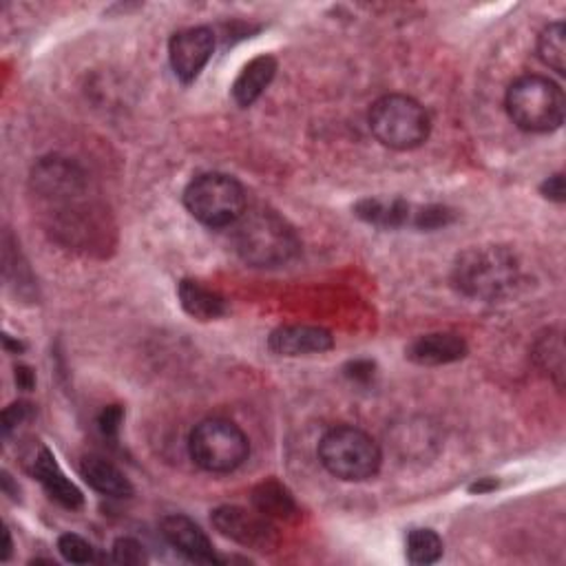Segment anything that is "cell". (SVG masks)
<instances>
[{
    "label": "cell",
    "instance_id": "obj_3",
    "mask_svg": "<svg viewBox=\"0 0 566 566\" xmlns=\"http://www.w3.org/2000/svg\"><path fill=\"white\" fill-rule=\"evenodd\" d=\"M520 281V262L505 246H478L465 251L454 266V286L471 299L496 301Z\"/></svg>",
    "mask_w": 566,
    "mask_h": 566
},
{
    "label": "cell",
    "instance_id": "obj_26",
    "mask_svg": "<svg viewBox=\"0 0 566 566\" xmlns=\"http://www.w3.org/2000/svg\"><path fill=\"white\" fill-rule=\"evenodd\" d=\"M29 419H34V406H29V402H25V400L14 402V406H10L3 412V434L10 436L19 425L27 423Z\"/></svg>",
    "mask_w": 566,
    "mask_h": 566
},
{
    "label": "cell",
    "instance_id": "obj_9",
    "mask_svg": "<svg viewBox=\"0 0 566 566\" xmlns=\"http://www.w3.org/2000/svg\"><path fill=\"white\" fill-rule=\"evenodd\" d=\"M213 527L228 540L262 553H270L279 544V533L273 520L262 516L257 509L249 511L244 507H217L210 516Z\"/></svg>",
    "mask_w": 566,
    "mask_h": 566
},
{
    "label": "cell",
    "instance_id": "obj_5",
    "mask_svg": "<svg viewBox=\"0 0 566 566\" xmlns=\"http://www.w3.org/2000/svg\"><path fill=\"white\" fill-rule=\"evenodd\" d=\"M374 137L394 150H412L427 142L432 120L427 109L410 96H383L378 98L368 116Z\"/></svg>",
    "mask_w": 566,
    "mask_h": 566
},
{
    "label": "cell",
    "instance_id": "obj_17",
    "mask_svg": "<svg viewBox=\"0 0 566 566\" xmlns=\"http://www.w3.org/2000/svg\"><path fill=\"white\" fill-rule=\"evenodd\" d=\"M354 215L376 228H400L412 224L414 208L406 200L368 197L354 206Z\"/></svg>",
    "mask_w": 566,
    "mask_h": 566
},
{
    "label": "cell",
    "instance_id": "obj_11",
    "mask_svg": "<svg viewBox=\"0 0 566 566\" xmlns=\"http://www.w3.org/2000/svg\"><path fill=\"white\" fill-rule=\"evenodd\" d=\"M159 529H161V535H165V540L178 553H182L186 559L200 562V564H217V562H221L217 557L208 535L189 516H182V514L167 516L165 520H161Z\"/></svg>",
    "mask_w": 566,
    "mask_h": 566
},
{
    "label": "cell",
    "instance_id": "obj_20",
    "mask_svg": "<svg viewBox=\"0 0 566 566\" xmlns=\"http://www.w3.org/2000/svg\"><path fill=\"white\" fill-rule=\"evenodd\" d=\"M533 361L542 372H546L562 387V383H564V344H562L559 333L549 330L544 337H540L535 341Z\"/></svg>",
    "mask_w": 566,
    "mask_h": 566
},
{
    "label": "cell",
    "instance_id": "obj_7",
    "mask_svg": "<svg viewBox=\"0 0 566 566\" xmlns=\"http://www.w3.org/2000/svg\"><path fill=\"white\" fill-rule=\"evenodd\" d=\"M186 210L208 228L232 226L246 210V191L224 173L197 176L184 191Z\"/></svg>",
    "mask_w": 566,
    "mask_h": 566
},
{
    "label": "cell",
    "instance_id": "obj_19",
    "mask_svg": "<svg viewBox=\"0 0 566 566\" xmlns=\"http://www.w3.org/2000/svg\"><path fill=\"white\" fill-rule=\"evenodd\" d=\"M253 507L268 520H290L297 514L292 494L279 480H264L253 492Z\"/></svg>",
    "mask_w": 566,
    "mask_h": 566
},
{
    "label": "cell",
    "instance_id": "obj_29",
    "mask_svg": "<svg viewBox=\"0 0 566 566\" xmlns=\"http://www.w3.org/2000/svg\"><path fill=\"white\" fill-rule=\"evenodd\" d=\"M540 193L551 200V202H557L562 204L564 202V176L562 173H555L551 178H546L540 186Z\"/></svg>",
    "mask_w": 566,
    "mask_h": 566
},
{
    "label": "cell",
    "instance_id": "obj_32",
    "mask_svg": "<svg viewBox=\"0 0 566 566\" xmlns=\"http://www.w3.org/2000/svg\"><path fill=\"white\" fill-rule=\"evenodd\" d=\"M12 555V538H10V531H5V549H3V559L8 562Z\"/></svg>",
    "mask_w": 566,
    "mask_h": 566
},
{
    "label": "cell",
    "instance_id": "obj_12",
    "mask_svg": "<svg viewBox=\"0 0 566 566\" xmlns=\"http://www.w3.org/2000/svg\"><path fill=\"white\" fill-rule=\"evenodd\" d=\"M333 335L316 326H281L268 339V348L279 357L323 354L333 350Z\"/></svg>",
    "mask_w": 566,
    "mask_h": 566
},
{
    "label": "cell",
    "instance_id": "obj_10",
    "mask_svg": "<svg viewBox=\"0 0 566 566\" xmlns=\"http://www.w3.org/2000/svg\"><path fill=\"white\" fill-rule=\"evenodd\" d=\"M215 51V32L210 27H189L169 43V60L184 85L197 80Z\"/></svg>",
    "mask_w": 566,
    "mask_h": 566
},
{
    "label": "cell",
    "instance_id": "obj_23",
    "mask_svg": "<svg viewBox=\"0 0 566 566\" xmlns=\"http://www.w3.org/2000/svg\"><path fill=\"white\" fill-rule=\"evenodd\" d=\"M58 551L71 564H89L96 559V549L85 538H80L75 533L60 535Z\"/></svg>",
    "mask_w": 566,
    "mask_h": 566
},
{
    "label": "cell",
    "instance_id": "obj_2",
    "mask_svg": "<svg viewBox=\"0 0 566 566\" xmlns=\"http://www.w3.org/2000/svg\"><path fill=\"white\" fill-rule=\"evenodd\" d=\"M234 251L255 268H279L292 262L301 249L294 228L266 206L246 208L232 224Z\"/></svg>",
    "mask_w": 566,
    "mask_h": 566
},
{
    "label": "cell",
    "instance_id": "obj_22",
    "mask_svg": "<svg viewBox=\"0 0 566 566\" xmlns=\"http://www.w3.org/2000/svg\"><path fill=\"white\" fill-rule=\"evenodd\" d=\"M408 559L417 566L436 564L443 557V540L432 529H412L406 544Z\"/></svg>",
    "mask_w": 566,
    "mask_h": 566
},
{
    "label": "cell",
    "instance_id": "obj_14",
    "mask_svg": "<svg viewBox=\"0 0 566 566\" xmlns=\"http://www.w3.org/2000/svg\"><path fill=\"white\" fill-rule=\"evenodd\" d=\"M406 357L412 363L425 365V368L447 365V363H456L467 357V344L460 335H454V333H432V335H423V337L414 339L408 346Z\"/></svg>",
    "mask_w": 566,
    "mask_h": 566
},
{
    "label": "cell",
    "instance_id": "obj_1",
    "mask_svg": "<svg viewBox=\"0 0 566 566\" xmlns=\"http://www.w3.org/2000/svg\"><path fill=\"white\" fill-rule=\"evenodd\" d=\"M29 182L58 239L83 249L98 244L100 232L107 228L89 200V182L83 169L64 157H45L34 167Z\"/></svg>",
    "mask_w": 566,
    "mask_h": 566
},
{
    "label": "cell",
    "instance_id": "obj_16",
    "mask_svg": "<svg viewBox=\"0 0 566 566\" xmlns=\"http://www.w3.org/2000/svg\"><path fill=\"white\" fill-rule=\"evenodd\" d=\"M80 473L87 480L89 487L109 498H131L133 484L129 478L109 460L100 456H87L80 465Z\"/></svg>",
    "mask_w": 566,
    "mask_h": 566
},
{
    "label": "cell",
    "instance_id": "obj_21",
    "mask_svg": "<svg viewBox=\"0 0 566 566\" xmlns=\"http://www.w3.org/2000/svg\"><path fill=\"white\" fill-rule=\"evenodd\" d=\"M538 53L546 67L555 73H566V27L562 21L551 23L538 38Z\"/></svg>",
    "mask_w": 566,
    "mask_h": 566
},
{
    "label": "cell",
    "instance_id": "obj_8",
    "mask_svg": "<svg viewBox=\"0 0 566 566\" xmlns=\"http://www.w3.org/2000/svg\"><path fill=\"white\" fill-rule=\"evenodd\" d=\"M193 462L210 473H230L246 462L251 443L246 434L226 419H206L189 436Z\"/></svg>",
    "mask_w": 566,
    "mask_h": 566
},
{
    "label": "cell",
    "instance_id": "obj_6",
    "mask_svg": "<svg viewBox=\"0 0 566 566\" xmlns=\"http://www.w3.org/2000/svg\"><path fill=\"white\" fill-rule=\"evenodd\" d=\"M318 460L339 480L363 482L378 473L383 456L370 434L344 425L323 434L318 441Z\"/></svg>",
    "mask_w": 566,
    "mask_h": 566
},
{
    "label": "cell",
    "instance_id": "obj_15",
    "mask_svg": "<svg viewBox=\"0 0 566 566\" xmlns=\"http://www.w3.org/2000/svg\"><path fill=\"white\" fill-rule=\"evenodd\" d=\"M275 73H277V60L273 56H257L255 60H251L244 69H241L232 85L234 103L239 107L255 105L273 83Z\"/></svg>",
    "mask_w": 566,
    "mask_h": 566
},
{
    "label": "cell",
    "instance_id": "obj_4",
    "mask_svg": "<svg viewBox=\"0 0 566 566\" xmlns=\"http://www.w3.org/2000/svg\"><path fill=\"white\" fill-rule=\"evenodd\" d=\"M507 113L527 133H551L566 113L564 92L544 75H522L507 89Z\"/></svg>",
    "mask_w": 566,
    "mask_h": 566
},
{
    "label": "cell",
    "instance_id": "obj_25",
    "mask_svg": "<svg viewBox=\"0 0 566 566\" xmlns=\"http://www.w3.org/2000/svg\"><path fill=\"white\" fill-rule=\"evenodd\" d=\"M113 562L118 564H146V551L135 538H118L113 544Z\"/></svg>",
    "mask_w": 566,
    "mask_h": 566
},
{
    "label": "cell",
    "instance_id": "obj_31",
    "mask_svg": "<svg viewBox=\"0 0 566 566\" xmlns=\"http://www.w3.org/2000/svg\"><path fill=\"white\" fill-rule=\"evenodd\" d=\"M496 487H498V482H496L494 478H482V480H478V482L471 484L469 492H471V494H484V492H492V490H496Z\"/></svg>",
    "mask_w": 566,
    "mask_h": 566
},
{
    "label": "cell",
    "instance_id": "obj_28",
    "mask_svg": "<svg viewBox=\"0 0 566 566\" xmlns=\"http://www.w3.org/2000/svg\"><path fill=\"white\" fill-rule=\"evenodd\" d=\"M376 374V365L370 359H357L346 365V376L354 383H370Z\"/></svg>",
    "mask_w": 566,
    "mask_h": 566
},
{
    "label": "cell",
    "instance_id": "obj_24",
    "mask_svg": "<svg viewBox=\"0 0 566 566\" xmlns=\"http://www.w3.org/2000/svg\"><path fill=\"white\" fill-rule=\"evenodd\" d=\"M454 221V210L447 206H425V208H414L412 224L421 230H436L445 228Z\"/></svg>",
    "mask_w": 566,
    "mask_h": 566
},
{
    "label": "cell",
    "instance_id": "obj_27",
    "mask_svg": "<svg viewBox=\"0 0 566 566\" xmlns=\"http://www.w3.org/2000/svg\"><path fill=\"white\" fill-rule=\"evenodd\" d=\"M124 421V410L120 406H109L98 417V427L105 438H118L120 425Z\"/></svg>",
    "mask_w": 566,
    "mask_h": 566
},
{
    "label": "cell",
    "instance_id": "obj_18",
    "mask_svg": "<svg viewBox=\"0 0 566 566\" xmlns=\"http://www.w3.org/2000/svg\"><path fill=\"white\" fill-rule=\"evenodd\" d=\"M178 297H180V303L186 310V314L197 321H215L228 312V303L219 292H215L193 279L180 281Z\"/></svg>",
    "mask_w": 566,
    "mask_h": 566
},
{
    "label": "cell",
    "instance_id": "obj_13",
    "mask_svg": "<svg viewBox=\"0 0 566 566\" xmlns=\"http://www.w3.org/2000/svg\"><path fill=\"white\" fill-rule=\"evenodd\" d=\"M32 473L40 480L45 492L51 501H56L64 509H80L85 505V496L75 484L62 473L60 465L56 462L53 454L47 447H40V451L32 460Z\"/></svg>",
    "mask_w": 566,
    "mask_h": 566
},
{
    "label": "cell",
    "instance_id": "obj_30",
    "mask_svg": "<svg viewBox=\"0 0 566 566\" xmlns=\"http://www.w3.org/2000/svg\"><path fill=\"white\" fill-rule=\"evenodd\" d=\"M16 385L21 389H32L36 385V374L32 372V368H27V365L16 368Z\"/></svg>",
    "mask_w": 566,
    "mask_h": 566
}]
</instances>
